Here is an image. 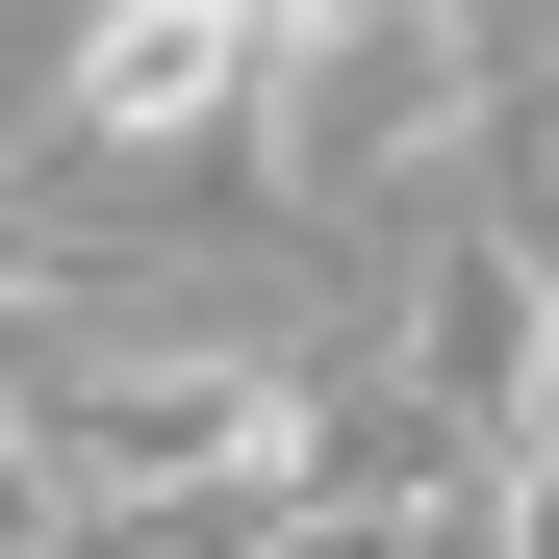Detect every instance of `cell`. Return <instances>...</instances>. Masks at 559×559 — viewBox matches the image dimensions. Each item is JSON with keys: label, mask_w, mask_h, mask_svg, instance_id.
Segmentation results:
<instances>
[{"label": "cell", "mask_w": 559, "mask_h": 559, "mask_svg": "<svg viewBox=\"0 0 559 559\" xmlns=\"http://www.w3.org/2000/svg\"><path fill=\"white\" fill-rule=\"evenodd\" d=\"M509 128V26L484 0H254V153L306 229H407L457 153Z\"/></svg>", "instance_id": "6da1fadb"}, {"label": "cell", "mask_w": 559, "mask_h": 559, "mask_svg": "<svg viewBox=\"0 0 559 559\" xmlns=\"http://www.w3.org/2000/svg\"><path fill=\"white\" fill-rule=\"evenodd\" d=\"M26 534H51V509H26V457H0V559H26Z\"/></svg>", "instance_id": "7a4b0ae2"}]
</instances>
